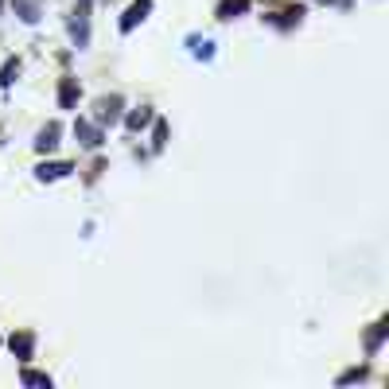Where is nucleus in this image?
<instances>
[{
  "instance_id": "5",
  "label": "nucleus",
  "mask_w": 389,
  "mask_h": 389,
  "mask_svg": "<svg viewBox=\"0 0 389 389\" xmlns=\"http://www.w3.org/2000/svg\"><path fill=\"white\" fill-rule=\"evenodd\" d=\"M78 94H82L78 78H71V74H66V78L59 82V105H62V110H74V105H78Z\"/></svg>"
},
{
  "instance_id": "10",
  "label": "nucleus",
  "mask_w": 389,
  "mask_h": 389,
  "mask_svg": "<svg viewBox=\"0 0 389 389\" xmlns=\"http://www.w3.org/2000/svg\"><path fill=\"white\" fill-rule=\"evenodd\" d=\"M245 8H249V0H222L218 16H222V20H234V16H242Z\"/></svg>"
},
{
  "instance_id": "17",
  "label": "nucleus",
  "mask_w": 389,
  "mask_h": 389,
  "mask_svg": "<svg viewBox=\"0 0 389 389\" xmlns=\"http://www.w3.org/2000/svg\"><path fill=\"white\" fill-rule=\"evenodd\" d=\"M362 377H366V366H358V370H347L339 377V386H351V381H362Z\"/></svg>"
},
{
  "instance_id": "11",
  "label": "nucleus",
  "mask_w": 389,
  "mask_h": 389,
  "mask_svg": "<svg viewBox=\"0 0 389 389\" xmlns=\"http://www.w3.org/2000/svg\"><path fill=\"white\" fill-rule=\"evenodd\" d=\"M145 125H152V110H148V105H140V110L129 113V129H133V133H140Z\"/></svg>"
},
{
  "instance_id": "8",
  "label": "nucleus",
  "mask_w": 389,
  "mask_h": 389,
  "mask_svg": "<svg viewBox=\"0 0 389 389\" xmlns=\"http://www.w3.org/2000/svg\"><path fill=\"white\" fill-rule=\"evenodd\" d=\"M386 335H389V319L381 316V319L374 323V331H370V339H366V351H370V354H377V347L386 342Z\"/></svg>"
},
{
  "instance_id": "9",
  "label": "nucleus",
  "mask_w": 389,
  "mask_h": 389,
  "mask_svg": "<svg viewBox=\"0 0 389 389\" xmlns=\"http://www.w3.org/2000/svg\"><path fill=\"white\" fill-rule=\"evenodd\" d=\"M66 171H74L71 164H39V168H36V175H39L43 183H47V179H62Z\"/></svg>"
},
{
  "instance_id": "7",
  "label": "nucleus",
  "mask_w": 389,
  "mask_h": 389,
  "mask_svg": "<svg viewBox=\"0 0 389 389\" xmlns=\"http://www.w3.org/2000/svg\"><path fill=\"white\" fill-rule=\"evenodd\" d=\"M8 347H12V354L16 358H32V351H36V335H32V331H16L12 339H8Z\"/></svg>"
},
{
  "instance_id": "6",
  "label": "nucleus",
  "mask_w": 389,
  "mask_h": 389,
  "mask_svg": "<svg viewBox=\"0 0 389 389\" xmlns=\"http://www.w3.org/2000/svg\"><path fill=\"white\" fill-rule=\"evenodd\" d=\"M148 12H152V0H133V4H129V12H125V20H121V32H133Z\"/></svg>"
},
{
  "instance_id": "2",
  "label": "nucleus",
  "mask_w": 389,
  "mask_h": 389,
  "mask_svg": "<svg viewBox=\"0 0 389 389\" xmlns=\"http://www.w3.org/2000/svg\"><path fill=\"white\" fill-rule=\"evenodd\" d=\"M121 97L110 94V97H97V105H94V121L97 125H113V121H121Z\"/></svg>"
},
{
  "instance_id": "16",
  "label": "nucleus",
  "mask_w": 389,
  "mask_h": 389,
  "mask_svg": "<svg viewBox=\"0 0 389 389\" xmlns=\"http://www.w3.org/2000/svg\"><path fill=\"white\" fill-rule=\"evenodd\" d=\"M300 16H304V8H300V4H296V8H288V12L280 16L277 24H280V27H292V24H300Z\"/></svg>"
},
{
  "instance_id": "18",
  "label": "nucleus",
  "mask_w": 389,
  "mask_h": 389,
  "mask_svg": "<svg viewBox=\"0 0 389 389\" xmlns=\"http://www.w3.org/2000/svg\"><path fill=\"white\" fill-rule=\"evenodd\" d=\"M152 145H156V148L168 145V125H164V121H156V140H152Z\"/></svg>"
},
{
  "instance_id": "3",
  "label": "nucleus",
  "mask_w": 389,
  "mask_h": 389,
  "mask_svg": "<svg viewBox=\"0 0 389 389\" xmlns=\"http://www.w3.org/2000/svg\"><path fill=\"white\" fill-rule=\"evenodd\" d=\"M59 136H62L59 121L43 125V129H39V136H36V152H55V148H59Z\"/></svg>"
},
{
  "instance_id": "13",
  "label": "nucleus",
  "mask_w": 389,
  "mask_h": 389,
  "mask_svg": "<svg viewBox=\"0 0 389 389\" xmlns=\"http://www.w3.org/2000/svg\"><path fill=\"white\" fill-rule=\"evenodd\" d=\"M20 381H24V386H43V389H51V377L39 374V370H24V374H20Z\"/></svg>"
},
{
  "instance_id": "12",
  "label": "nucleus",
  "mask_w": 389,
  "mask_h": 389,
  "mask_svg": "<svg viewBox=\"0 0 389 389\" xmlns=\"http://www.w3.org/2000/svg\"><path fill=\"white\" fill-rule=\"evenodd\" d=\"M16 12H20V20L36 24V20H39V4H36V0H16Z\"/></svg>"
},
{
  "instance_id": "15",
  "label": "nucleus",
  "mask_w": 389,
  "mask_h": 389,
  "mask_svg": "<svg viewBox=\"0 0 389 389\" xmlns=\"http://www.w3.org/2000/svg\"><path fill=\"white\" fill-rule=\"evenodd\" d=\"M191 51L199 55V59H210V55H214V43H210V39H199V36H194V39H191Z\"/></svg>"
},
{
  "instance_id": "14",
  "label": "nucleus",
  "mask_w": 389,
  "mask_h": 389,
  "mask_svg": "<svg viewBox=\"0 0 389 389\" xmlns=\"http://www.w3.org/2000/svg\"><path fill=\"white\" fill-rule=\"evenodd\" d=\"M16 74H20V59H8L4 62V71H0V86H12Z\"/></svg>"
},
{
  "instance_id": "1",
  "label": "nucleus",
  "mask_w": 389,
  "mask_h": 389,
  "mask_svg": "<svg viewBox=\"0 0 389 389\" xmlns=\"http://www.w3.org/2000/svg\"><path fill=\"white\" fill-rule=\"evenodd\" d=\"M71 36L78 43V51L90 43V0H74V16H71Z\"/></svg>"
},
{
  "instance_id": "4",
  "label": "nucleus",
  "mask_w": 389,
  "mask_h": 389,
  "mask_svg": "<svg viewBox=\"0 0 389 389\" xmlns=\"http://www.w3.org/2000/svg\"><path fill=\"white\" fill-rule=\"evenodd\" d=\"M74 136H78L82 148H101V129L90 121H74Z\"/></svg>"
}]
</instances>
